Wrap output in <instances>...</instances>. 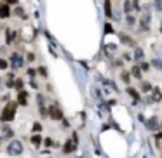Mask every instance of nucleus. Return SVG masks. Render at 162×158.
<instances>
[{
    "mask_svg": "<svg viewBox=\"0 0 162 158\" xmlns=\"http://www.w3.org/2000/svg\"><path fill=\"white\" fill-rule=\"evenodd\" d=\"M14 115H16V104L14 103H9L5 108H3V111H2V122H10L12 118H14Z\"/></svg>",
    "mask_w": 162,
    "mask_h": 158,
    "instance_id": "1",
    "label": "nucleus"
},
{
    "mask_svg": "<svg viewBox=\"0 0 162 158\" xmlns=\"http://www.w3.org/2000/svg\"><path fill=\"white\" fill-rule=\"evenodd\" d=\"M21 153H23V144H21V141H10L9 146H7V155L17 157V155H21Z\"/></svg>",
    "mask_w": 162,
    "mask_h": 158,
    "instance_id": "2",
    "label": "nucleus"
},
{
    "mask_svg": "<svg viewBox=\"0 0 162 158\" xmlns=\"http://www.w3.org/2000/svg\"><path fill=\"white\" fill-rule=\"evenodd\" d=\"M47 115H49L52 120H63V113H61V110H59L58 106H51V108L47 110Z\"/></svg>",
    "mask_w": 162,
    "mask_h": 158,
    "instance_id": "3",
    "label": "nucleus"
},
{
    "mask_svg": "<svg viewBox=\"0 0 162 158\" xmlns=\"http://www.w3.org/2000/svg\"><path fill=\"white\" fill-rule=\"evenodd\" d=\"M23 63H24V59H23V56H21V54L14 52V54L10 56V64H12V68H21V66H23Z\"/></svg>",
    "mask_w": 162,
    "mask_h": 158,
    "instance_id": "4",
    "label": "nucleus"
},
{
    "mask_svg": "<svg viewBox=\"0 0 162 158\" xmlns=\"http://www.w3.org/2000/svg\"><path fill=\"white\" fill-rule=\"evenodd\" d=\"M75 150H77V141H75V139L66 141L65 146H63V151H65V153H73Z\"/></svg>",
    "mask_w": 162,
    "mask_h": 158,
    "instance_id": "5",
    "label": "nucleus"
},
{
    "mask_svg": "<svg viewBox=\"0 0 162 158\" xmlns=\"http://www.w3.org/2000/svg\"><path fill=\"white\" fill-rule=\"evenodd\" d=\"M147 127H148L150 130H157V129H159V118H157V117H152V118L147 122Z\"/></svg>",
    "mask_w": 162,
    "mask_h": 158,
    "instance_id": "6",
    "label": "nucleus"
},
{
    "mask_svg": "<svg viewBox=\"0 0 162 158\" xmlns=\"http://www.w3.org/2000/svg\"><path fill=\"white\" fill-rule=\"evenodd\" d=\"M17 103L23 104V106L28 104V94H26L24 90H19V94H17Z\"/></svg>",
    "mask_w": 162,
    "mask_h": 158,
    "instance_id": "7",
    "label": "nucleus"
},
{
    "mask_svg": "<svg viewBox=\"0 0 162 158\" xmlns=\"http://www.w3.org/2000/svg\"><path fill=\"white\" fill-rule=\"evenodd\" d=\"M9 16H10L9 3H0V17H9Z\"/></svg>",
    "mask_w": 162,
    "mask_h": 158,
    "instance_id": "8",
    "label": "nucleus"
},
{
    "mask_svg": "<svg viewBox=\"0 0 162 158\" xmlns=\"http://www.w3.org/2000/svg\"><path fill=\"white\" fill-rule=\"evenodd\" d=\"M120 40L126 43V45H129V47H134V40L131 38V37H127V35H124V33H120Z\"/></svg>",
    "mask_w": 162,
    "mask_h": 158,
    "instance_id": "9",
    "label": "nucleus"
},
{
    "mask_svg": "<svg viewBox=\"0 0 162 158\" xmlns=\"http://www.w3.org/2000/svg\"><path fill=\"white\" fill-rule=\"evenodd\" d=\"M30 141H31V144H33V146H37V148H38V146H40V144H42V137H40V136H38V134H33V136H31V139H30Z\"/></svg>",
    "mask_w": 162,
    "mask_h": 158,
    "instance_id": "10",
    "label": "nucleus"
},
{
    "mask_svg": "<svg viewBox=\"0 0 162 158\" xmlns=\"http://www.w3.org/2000/svg\"><path fill=\"white\" fill-rule=\"evenodd\" d=\"M105 14H106V17H112V2L110 0L105 2Z\"/></svg>",
    "mask_w": 162,
    "mask_h": 158,
    "instance_id": "11",
    "label": "nucleus"
},
{
    "mask_svg": "<svg viewBox=\"0 0 162 158\" xmlns=\"http://www.w3.org/2000/svg\"><path fill=\"white\" fill-rule=\"evenodd\" d=\"M127 92H129V96H131L134 101H140V94H138V90H134L133 87H127Z\"/></svg>",
    "mask_w": 162,
    "mask_h": 158,
    "instance_id": "12",
    "label": "nucleus"
},
{
    "mask_svg": "<svg viewBox=\"0 0 162 158\" xmlns=\"http://www.w3.org/2000/svg\"><path fill=\"white\" fill-rule=\"evenodd\" d=\"M124 10L127 14H131V10H133V0H126L124 2Z\"/></svg>",
    "mask_w": 162,
    "mask_h": 158,
    "instance_id": "13",
    "label": "nucleus"
},
{
    "mask_svg": "<svg viewBox=\"0 0 162 158\" xmlns=\"http://www.w3.org/2000/svg\"><path fill=\"white\" fill-rule=\"evenodd\" d=\"M131 73H133V77H134V78H141V68H138V66H133Z\"/></svg>",
    "mask_w": 162,
    "mask_h": 158,
    "instance_id": "14",
    "label": "nucleus"
},
{
    "mask_svg": "<svg viewBox=\"0 0 162 158\" xmlns=\"http://www.w3.org/2000/svg\"><path fill=\"white\" fill-rule=\"evenodd\" d=\"M143 56H145V54H143V50H141V49H134V59H136V61H141V59H143Z\"/></svg>",
    "mask_w": 162,
    "mask_h": 158,
    "instance_id": "15",
    "label": "nucleus"
},
{
    "mask_svg": "<svg viewBox=\"0 0 162 158\" xmlns=\"http://www.w3.org/2000/svg\"><path fill=\"white\" fill-rule=\"evenodd\" d=\"M141 90H143V92H150V90H154V87H152V83L143 82V83H141Z\"/></svg>",
    "mask_w": 162,
    "mask_h": 158,
    "instance_id": "16",
    "label": "nucleus"
},
{
    "mask_svg": "<svg viewBox=\"0 0 162 158\" xmlns=\"http://www.w3.org/2000/svg\"><path fill=\"white\" fill-rule=\"evenodd\" d=\"M152 99H154V101H161L162 99V94H161V90H159L157 87L154 89V97H152Z\"/></svg>",
    "mask_w": 162,
    "mask_h": 158,
    "instance_id": "17",
    "label": "nucleus"
},
{
    "mask_svg": "<svg viewBox=\"0 0 162 158\" xmlns=\"http://www.w3.org/2000/svg\"><path fill=\"white\" fill-rule=\"evenodd\" d=\"M42 129H44V127H42V124H33V132H35V134H38Z\"/></svg>",
    "mask_w": 162,
    "mask_h": 158,
    "instance_id": "18",
    "label": "nucleus"
},
{
    "mask_svg": "<svg viewBox=\"0 0 162 158\" xmlns=\"http://www.w3.org/2000/svg\"><path fill=\"white\" fill-rule=\"evenodd\" d=\"M152 64H154L155 68H159V70H162V61H161V59H154V61H152Z\"/></svg>",
    "mask_w": 162,
    "mask_h": 158,
    "instance_id": "19",
    "label": "nucleus"
},
{
    "mask_svg": "<svg viewBox=\"0 0 162 158\" xmlns=\"http://www.w3.org/2000/svg\"><path fill=\"white\" fill-rule=\"evenodd\" d=\"M120 77H122V80H124L126 83H129V73H127V71H122Z\"/></svg>",
    "mask_w": 162,
    "mask_h": 158,
    "instance_id": "20",
    "label": "nucleus"
},
{
    "mask_svg": "<svg viewBox=\"0 0 162 158\" xmlns=\"http://www.w3.org/2000/svg\"><path fill=\"white\" fill-rule=\"evenodd\" d=\"M7 66H9V63H7L5 59L0 57V70H7Z\"/></svg>",
    "mask_w": 162,
    "mask_h": 158,
    "instance_id": "21",
    "label": "nucleus"
},
{
    "mask_svg": "<svg viewBox=\"0 0 162 158\" xmlns=\"http://www.w3.org/2000/svg\"><path fill=\"white\" fill-rule=\"evenodd\" d=\"M14 12H16V14H17L19 17H24V10H23L21 7H16V10H14Z\"/></svg>",
    "mask_w": 162,
    "mask_h": 158,
    "instance_id": "22",
    "label": "nucleus"
},
{
    "mask_svg": "<svg viewBox=\"0 0 162 158\" xmlns=\"http://www.w3.org/2000/svg\"><path fill=\"white\" fill-rule=\"evenodd\" d=\"M14 87H16L17 90H23V80H16V83H14Z\"/></svg>",
    "mask_w": 162,
    "mask_h": 158,
    "instance_id": "23",
    "label": "nucleus"
},
{
    "mask_svg": "<svg viewBox=\"0 0 162 158\" xmlns=\"http://www.w3.org/2000/svg\"><path fill=\"white\" fill-rule=\"evenodd\" d=\"M154 2H155V9L159 12H162V0H154Z\"/></svg>",
    "mask_w": 162,
    "mask_h": 158,
    "instance_id": "24",
    "label": "nucleus"
},
{
    "mask_svg": "<svg viewBox=\"0 0 162 158\" xmlns=\"http://www.w3.org/2000/svg\"><path fill=\"white\" fill-rule=\"evenodd\" d=\"M112 31H113L112 24H110V23H106V24H105V33H112Z\"/></svg>",
    "mask_w": 162,
    "mask_h": 158,
    "instance_id": "25",
    "label": "nucleus"
},
{
    "mask_svg": "<svg viewBox=\"0 0 162 158\" xmlns=\"http://www.w3.org/2000/svg\"><path fill=\"white\" fill-rule=\"evenodd\" d=\"M140 68H141V71H148V70H150V64H148V63H141Z\"/></svg>",
    "mask_w": 162,
    "mask_h": 158,
    "instance_id": "26",
    "label": "nucleus"
},
{
    "mask_svg": "<svg viewBox=\"0 0 162 158\" xmlns=\"http://www.w3.org/2000/svg\"><path fill=\"white\" fill-rule=\"evenodd\" d=\"M3 134H5V137H12V134H14V132H12L10 129H5V130H3Z\"/></svg>",
    "mask_w": 162,
    "mask_h": 158,
    "instance_id": "27",
    "label": "nucleus"
},
{
    "mask_svg": "<svg viewBox=\"0 0 162 158\" xmlns=\"http://www.w3.org/2000/svg\"><path fill=\"white\" fill-rule=\"evenodd\" d=\"M44 143H45V146H54V141L49 137V139H44Z\"/></svg>",
    "mask_w": 162,
    "mask_h": 158,
    "instance_id": "28",
    "label": "nucleus"
},
{
    "mask_svg": "<svg viewBox=\"0 0 162 158\" xmlns=\"http://www.w3.org/2000/svg\"><path fill=\"white\" fill-rule=\"evenodd\" d=\"M127 23H129V24H134V23H136V19H134L133 16H127Z\"/></svg>",
    "mask_w": 162,
    "mask_h": 158,
    "instance_id": "29",
    "label": "nucleus"
},
{
    "mask_svg": "<svg viewBox=\"0 0 162 158\" xmlns=\"http://www.w3.org/2000/svg\"><path fill=\"white\" fill-rule=\"evenodd\" d=\"M38 73H40L42 77H45V75H47V71H45V68H44V66H42V68H38Z\"/></svg>",
    "mask_w": 162,
    "mask_h": 158,
    "instance_id": "30",
    "label": "nucleus"
},
{
    "mask_svg": "<svg viewBox=\"0 0 162 158\" xmlns=\"http://www.w3.org/2000/svg\"><path fill=\"white\" fill-rule=\"evenodd\" d=\"M28 73H30V77H35V75H37V70L31 68V70H28Z\"/></svg>",
    "mask_w": 162,
    "mask_h": 158,
    "instance_id": "31",
    "label": "nucleus"
},
{
    "mask_svg": "<svg viewBox=\"0 0 162 158\" xmlns=\"http://www.w3.org/2000/svg\"><path fill=\"white\" fill-rule=\"evenodd\" d=\"M26 59H28V61H35V56H33V54H28V57H26Z\"/></svg>",
    "mask_w": 162,
    "mask_h": 158,
    "instance_id": "32",
    "label": "nucleus"
},
{
    "mask_svg": "<svg viewBox=\"0 0 162 158\" xmlns=\"http://www.w3.org/2000/svg\"><path fill=\"white\" fill-rule=\"evenodd\" d=\"M7 3H17V0H7Z\"/></svg>",
    "mask_w": 162,
    "mask_h": 158,
    "instance_id": "33",
    "label": "nucleus"
},
{
    "mask_svg": "<svg viewBox=\"0 0 162 158\" xmlns=\"http://www.w3.org/2000/svg\"><path fill=\"white\" fill-rule=\"evenodd\" d=\"M157 139H162V132H159V134H157Z\"/></svg>",
    "mask_w": 162,
    "mask_h": 158,
    "instance_id": "34",
    "label": "nucleus"
},
{
    "mask_svg": "<svg viewBox=\"0 0 162 158\" xmlns=\"http://www.w3.org/2000/svg\"><path fill=\"white\" fill-rule=\"evenodd\" d=\"M161 31H162V23H161Z\"/></svg>",
    "mask_w": 162,
    "mask_h": 158,
    "instance_id": "35",
    "label": "nucleus"
},
{
    "mask_svg": "<svg viewBox=\"0 0 162 158\" xmlns=\"http://www.w3.org/2000/svg\"><path fill=\"white\" fill-rule=\"evenodd\" d=\"M0 141H2V139H0Z\"/></svg>",
    "mask_w": 162,
    "mask_h": 158,
    "instance_id": "36",
    "label": "nucleus"
}]
</instances>
